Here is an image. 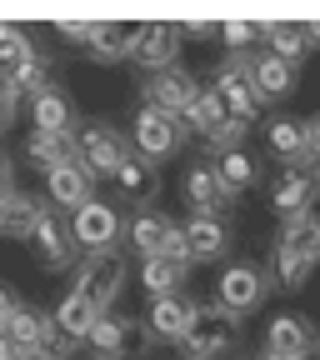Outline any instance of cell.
<instances>
[{"instance_id": "6da1fadb", "label": "cell", "mask_w": 320, "mask_h": 360, "mask_svg": "<svg viewBox=\"0 0 320 360\" xmlns=\"http://www.w3.org/2000/svg\"><path fill=\"white\" fill-rule=\"evenodd\" d=\"M241 340L245 330L236 315H225L220 305H196V321L180 340V350H186V360H225L231 350H241Z\"/></svg>"}, {"instance_id": "7a4b0ae2", "label": "cell", "mask_w": 320, "mask_h": 360, "mask_svg": "<svg viewBox=\"0 0 320 360\" xmlns=\"http://www.w3.org/2000/svg\"><path fill=\"white\" fill-rule=\"evenodd\" d=\"M180 125L196 130V135H200V146H210V150L245 146V130H250V125L231 120V110L220 105V96H215L210 85H200V90H196V101H191L186 110H180Z\"/></svg>"}, {"instance_id": "3957f363", "label": "cell", "mask_w": 320, "mask_h": 360, "mask_svg": "<svg viewBox=\"0 0 320 360\" xmlns=\"http://www.w3.org/2000/svg\"><path fill=\"white\" fill-rule=\"evenodd\" d=\"M125 250H90L85 260H80V270H75V295H85L90 305H96L101 315L115 305V295L125 290Z\"/></svg>"}, {"instance_id": "277c9868", "label": "cell", "mask_w": 320, "mask_h": 360, "mask_svg": "<svg viewBox=\"0 0 320 360\" xmlns=\"http://www.w3.org/2000/svg\"><path fill=\"white\" fill-rule=\"evenodd\" d=\"M75 155L90 175H120V165L130 160V146H125V135L110 125V120H85L75 130Z\"/></svg>"}, {"instance_id": "5b68a950", "label": "cell", "mask_w": 320, "mask_h": 360, "mask_svg": "<svg viewBox=\"0 0 320 360\" xmlns=\"http://www.w3.org/2000/svg\"><path fill=\"white\" fill-rule=\"evenodd\" d=\"M85 345L96 350V360H135L151 350V330L146 321H135V315H101L96 326H90Z\"/></svg>"}, {"instance_id": "8992f818", "label": "cell", "mask_w": 320, "mask_h": 360, "mask_svg": "<svg viewBox=\"0 0 320 360\" xmlns=\"http://www.w3.org/2000/svg\"><path fill=\"white\" fill-rule=\"evenodd\" d=\"M180 141H186V125H180V115L155 110V105H141V110H135V120H130V146H135V155H141V160L155 165V160L175 155Z\"/></svg>"}, {"instance_id": "52a82bcc", "label": "cell", "mask_w": 320, "mask_h": 360, "mask_svg": "<svg viewBox=\"0 0 320 360\" xmlns=\"http://www.w3.org/2000/svg\"><path fill=\"white\" fill-rule=\"evenodd\" d=\"M320 200V170L300 155L290 160L276 180H270V210L281 220H295V215H310V205Z\"/></svg>"}, {"instance_id": "ba28073f", "label": "cell", "mask_w": 320, "mask_h": 360, "mask_svg": "<svg viewBox=\"0 0 320 360\" xmlns=\"http://www.w3.org/2000/svg\"><path fill=\"white\" fill-rule=\"evenodd\" d=\"M265 290H270V281H265V270L260 265H225V276H220V285H215V305L225 310V315H250V310H260V300H265Z\"/></svg>"}, {"instance_id": "9c48e42d", "label": "cell", "mask_w": 320, "mask_h": 360, "mask_svg": "<svg viewBox=\"0 0 320 360\" xmlns=\"http://www.w3.org/2000/svg\"><path fill=\"white\" fill-rule=\"evenodd\" d=\"M70 240L75 250H110L120 240V215L110 200H85L80 210H70Z\"/></svg>"}, {"instance_id": "30bf717a", "label": "cell", "mask_w": 320, "mask_h": 360, "mask_svg": "<svg viewBox=\"0 0 320 360\" xmlns=\"http://www.w3.org/2000/svg\"><path fill=\"white\" fill-rule=\"evenodd\" d=\"M210 90L220 96V105L231 110V120L250 125L260 101H255V90H250V70H245V56H231V60H220L215 75H210Z\"/></svg>"}, {"instance_id": "8fae6325", "label": "cell", "mask_w": 320, "mask_h": 360, "mask_svg": "<svg viewBox=\"0 0 320 360\" xmlns=\"http://www.w3.org/2000/svg\"><path fill=\"white\" fill-rule=\"evenodd\" d=\"M175 56H180V25H170V20H146V25H135L130 60L141 65L146 75L175 65Z\"/></svg>"}, {"instance_id": "7c38bea8", "label": "cell", "mask_w": 320, "mask_h": 360, "mask_svg": "<svg viewBox=\"0 0 320 360\" xmlns=\"http://www.w3.org/2000/svg\"><path fill=\"white\" fill-rule=\"evenodd\" d=\"M30 250H35V265L40 270H65L75 260V240H70V225L60 220L56 205H45L40 220H35V236H30Z\"/></svg>"}, {"instance_id": "4fadbf2b", "label": "cell", "mask_w": 320, "mask_h": 360, "mask_svg": "<svg viewBox=\"0 0 320 360\" xmlns=\"http://www.w3.org/2000/svg\"><path fill=\"white\" fill-rule=\"evenodd\" d=\"M196 90H200V80L186 70V65H165V70H155V75H146V85H141V96H146V105H155V110H170V115H180L191 101H196Z\"/></svg>"}, {"instance_id": "5bb4252c", "label": "cell", "mask_w": 320, "mask_h": 360, "mask_svg": "<svg viewBox=\"0 0 320 360\" xmlns=\"http://www.w3.org/2000/svg\"><path fill=\"white\" fill-rule=\"evenodd\" d=\"M315 350V326L305 315H276V321L265 326V355L276 360H310Z\"/></svg>"}, {"instance_id": "9a60e30c", "label": "cell", "mask_w": 320, "mask_h": 360, "mask_svg": "<svg viewBox=\"0 0 320 360\" xmlns=\"http://www.w3.org/2000/svg\"><path fill=\"white\" fill-rule=\"evenodd\" d=\"M245 70H250V90H255V101H286L295 96V65L276 60V56H245Z\"/></svg>"}, {"instance_id": "2e32d148", "label": "cell", "mask_w": 320, "mask_h": 360, "mask_svg": "<svg viewBox=\"0 0 320 360\" xmlns=\"http://www.w3.org/2000/svg\"><path fill=\"white\" fill-rule=\"evenodd\" d=\"M45 195H51L56 210H80L85 200H96V175H90L80 160L75 165H60L45 175Z\"/></svg>"}, {"instance_id": "e0dca14e", "label": "cell", "mask_w": 320, "mask_h": 360, "mask_svg": "<svg viewBox=\"0 0 320 360\" xmlns=\"http://www.w3.org/2000/svg\"><path fill=\"white\" fill-rule=\"evenodd\" d=\"M191 321H196V300L191 295H165V300H151V315H146V330H151V340H186V330H191Z\"/></svg>"}, {"instance_id": "ac0fdd59", "label": "cell", "mask_w": 320, "mask_h": 360, "mask_svg": "<svg viewBox=\"0 0 320 360\" xmlns=\"http://www.w3.org/2000/svg\"><path fill=\"white\" fill-rule=\"evenodd\" d=\"M180 231H186V245H191V265H210L231 245V231H225L220 215H191Z\"/></svg>"}, {"instance_id": "d6986e66", "label": "cell", "mask_w": 320, "mask_h": 360, "mask_svg": "<svg viewBox=\"0 0 320 360\" xmlns=\"http://www.w3.org/2000/svg\"><path fill=\"white\" fill-rule=\"evenodd\" d=\"M130 40H135V25H120V20H90L85 56H90V60H101V65L130 60Z\"/></svg>"}, {"instance_id": "ffe728a7", "label": "cell", "mask_w": 320, "mask_h": 360, "mask_svg": "<svg viewBox=\"0 0 320 360\" xmlns=\"http://www.w3.org/2000/svg\"><path fill=\"white\" fill-rule=\"evenodd\" d=\"M180 191H186V205H191L196 215H220V210H225V200H231V195L220 191V180H215V165H200V160L186 170Z\"/></svg>"}, {"instance_id": "44dd1931", "label": "cell", "mask_w": 320, "mask_h": 360, "mask_svg": "<svg viewBox=\"0 0 320 360\" xmlns=\"http://www.w3.org/2000/svg\"><path fill=\"white\" fill-rule=\"evenodd\" d=\"M25 155L35 160V170H60V165H75L80 155H75V130H65V135H51V130H30V141H25Z\"/></svg>"}, {"instance_id": "7402d4cb", "label": "cell", "mask_w": 320, "mask_h": 360, "mask_svg": "<svg viewBox=\"0 0 320 360\" xmlns=\"http://www.w3.org/2000/svg\"><path fill=\"white\" fill-rule=\"evenodd\" d=\"M115 186H120V195H125L130 205L151 210V200L160 195V170H155L151 160H141V155H130V160L120 165V175H115Z\"/></svg>"}, {"instance_id": "603a6c76", "label": "cell", "mask_w": 320, "mask_h": 360, "mask_svg": "<svg viewBox=\"0 0 320 360\" xmlns=\"http://www.w3.org/2000/svg\"><path fill=\"white\" fill-rule=\"evenodd\" d=\"M215 180H220L225 195H241V191H250L260 180V160L245 146H231V150H220V160H215Z\"/></svg>"}, {"instance_id": "cb8c5ba5", "label": "cell", "mask_w": 320, "mask_h": 360, "mask_svg": "<svg viewBox=\"0 0 320 360\" xmlns=\"http://www.w3.org/2000/svg\"><path fill=\"white\" fill-rule=\"evenodd\" d=\"M276 250H286V255H300V260L320 265V210L286 220V225H281V240H276Z\"/></svg>"}, {"instance_id": "d4e9b609", "label": "cell", "mask_w": 320, "mask_h": 360, "mask_svg": "<svg viewBox=\"0 0 320 360\" xmlns=\"http://www.w3.org/2000/svg\"><path fill=\"white\" fill-rule=\"evenodd\" d=\"M260 40L270 45V56L286 60V65H300L305 51H310V35H305V20H270L260 30Z\"/></svg>"}, {"instance_id": "484cf974", "label": "cell", "mask_w": 320, "mask_h": 360, "mask_svg": "<svg viewBox=\"0 0 320 360\" xmlns=\"http://www.w3.org/2000/svg\"><path fill=\"white\" fill-rule=\"evenodd\" d=\"M30 120H35V130H51V135H65V130H75V105H70V96L65 90H45V96H35L30 101Z\"/></svg>"}, {"instance_id": "4316f807", "label": "cell", "mask_w": 320, "mask_h": 360, "mask_svg": "<svg viewBox=\"0 0 320 360\" xmlns=\"http://www.w3.org/2000/svg\"><path fill=\"white\" fill-rule=\"evenodd\" d=\"M40 200H30V195H6V200H0V236H6V240H30L35 236V220H40Z\"/></svg>"}, {"instance_id": "83f0119b", "label": "cell", "mask_w": 320, "mask_h": 360, "mask_svg": "<svg viewBox=\"0 0 320 360\" xmlns=\"http://www.w3.org/2000/svg\"><path fill=\"white\" fill-rule=\"evenodd\" d=\"M165 215L160 210H135L130 215V225H125V240H130V250L141 255V260H155L160 255V240H165Z\"/></svg>"}, {"instance_id": "f1b7e54d", "label": "cell", "mask_w": 320, "mask_h": 360, "mask_svg": "<svg viewBox=\"0 0 320 360\" xmlns=\"http://www.w3.org/2000/svg\"><path fill=\"white\" fill-rule=\"evenodd\" d=\"M51 315H56V330H60L65 340H75V345H80V340L90 335V326L101 321V310L90 305L85 295H75V290H70V295H65V300H60V305H56Z\"/></svg>"}, {"instance_id": "f546056e", "label": "cell", "mask_w": 320, "mask_h": 360, "mask_svg": "<svg viewBox=\"0 0 320 360\" xmlns=\"http://www.w3.org/2000/svg\"><path fill=\"white\" fill-rule=\"evenodd\" d=\"M265 146L276 150L281 160H300L305 155V120L300 115H276L265 125Z\"/></svg>"}, {"instance_id": "4dcf8cb0", "label": "cell", "mask_w": 320, "mask_h": 360, "mask_svg": "<svg viewBox=\"0 0 320 360\" xmlns=\"http://www.w3.org/2000/svg\"><path fill=\"white\" fill-rule=\"evenodd\" d=\"M186 270H191V265H175V260L155 255V260H146V265H141V285L151 290V300L180 295V285H186Z\"/></svg>"}, {"instance_id": "1f68e13d", "label": "cell", "mask_w": 320, "mask_h": 360, "mask_svg": "<svg viewBox=\"0 0 320 360\" xmlns=\"http://www.w3.org/2000/svg\"><path fill=\"white\" fill-rule=\"evenodd\" d=\"M11 85H15V96H45L51 90V56H40V51H30L20 65H15V75H11Z\"/></svg>"}, {"instance_id": "d6a6232c", "label": "cell", "mask_w": 320, "mask_h": 360, "mask_svg": "<svg viewBox=\"0 0 320 360\" xmlns=\"http://www.w3.org/2000/svg\"><path fill=\"white\" fill-rule=\"evenodd\" d=\"M30 51H35V45H30V35H25L20 25H0V80H11L15 65H20Z\"/></svg>"}, {"instance_id": "836d02e7", "label": "cell", "mask_w": 320, "mask_h": 360, "mask_svg": "<svg viewBox=\"0 0 320 360\" xmlns=\"http://www.w3.org/2000/svg\"><path fill=\"white\" fill-rule=\"evenodd\" d=\"M260 30L265 25H255V20H225V25H215V35L231 45V56H250V45L260 40Z\"/></svg>"}, {"instance_id": "e575fe53", "label": "cell", "mask_w": 320, "mask_h": 360, "mask_svg": "<svg viewBox=\"0 0 320 360\" xmlns=\"http://www.w3.org/2000/svg\"><path fill=\"white\" fill-rule=\"evenodd\" d=\"M160 255H165V260H175V265H191V245H186V231H180L175 220L165 225V240H160Z\"/></svg>"}, {"instance_id": "d590c367", "label": "cell", "mask_w": 320, "mask_h": 360, "mask_svg": "<svg viewBox=\"0 0 320 360\" xmlns=\"http://www.w3.org/2000/svg\"><path fill=\"white\" fill-rule=\"evenodd\" d=\"M15 115H20V96H15L11 80H0V135L15 125Z\"/></svg>"}, {"instance_id": "8d00e7d4", "label": "cell", "mask_w": 320, "mask_h": 360, "mask_svg": "<svg viewBox=\"0 0 320 360\" xmlns=\"http://www.w3.org/2000/svg\"><path fill=\"white\" fill-rule=\"evenodd\" d=\"M305 160H310V165L320 170V110H315V115L305 120Z\"/></svg>"}, {"instance_id": "74e56055", "label": "cell", "mask_w": 320, "mask_h": 360, "mask_svg": "<svg viewBox=\"0 0 320 360\" xmlns=\"http://www.w3.org/2000/svg\"><path fill=\"white\" fill-rule=\"evenodd\" d=\"M15 310H20V300H15V290H11L6 281H0V330H6V326H11V315H15Z\"/></svg>"}, {"instance_id": "f35d334b", "label": "cell", "mask_w": 320, "mask_h": 360, "mask_svg": "<svg viewBox=\"0 0 320 360\" xmlns=\"http://www.w3.org/2000/svg\"><path fill=\"white\" fill-rule=\"evenodd\" d=\"M56 30H60L65 40H75V45H85V35H90V20H60Z\"/></svg>"}, {"instance_id": "ab89813d", "label": "cell", "mask_w": 320, "mask_h": 360, "mask_svg": "<svg viewBox=\"0 0 320 360\" xmlns=\"http://www.w3.org/2000/svg\"><path fill=\"white\" fill-rule=\"evenodd\" d=\"M6 195H15V170H11V155L0 150V200Z\"/></svg>"}, {"instance_id": "60d3db41", "label": "cell", "mask_w": 320, "mask_h": 360, "mask_svg": "<svg viewBox=\"0 0 320 360\" xmlns=\"http://www.w3.org/2000/svg\"><path fill=\"white\" fill-rule=\"evenodd\" d=\"M305 35H310V45H320V20H305Z\"/></svg>"}, {"instance_id": "b9f144b4", "label": "cell", "mask_w": 320, "mask_h": 360, "mask_svg": "<svg viewBox=\"0 0 320 360\" xmlns=\"http://www.w3.org/2000/svg\"><path fill=\"white\" fill-rule=\"evenodd\" d=\"M0 360H15V345H11L6 335H0Z\"/></svg>"}, {"instance_id": "7bdbcfd3", "label": "cell", "mask_w": 320, "mask_h": 360, "mask_svg": "<svg viewBox=\"0 0 320 360\" xmlns=\"http://www.w3.org/2000/svg\"><path fill=\"white\" fill-rule=\"evenodd\" d=\"M15 360H40V355H30V350H15Z\"/></svg>"}, {"instance_id": "ee69618b", "label": "cell", "mask_w": 320, "mask_h": 360, "mask_svg": "<svg viewBox=\"0 0 320 360\" xmlns=\"http://www.w3.org/2000/svg\"><path fill=\"white\" fill-rule=\"evenodd\" d=\"M260 360H276V355H260Z\"/></svg>"}]
</instances>
